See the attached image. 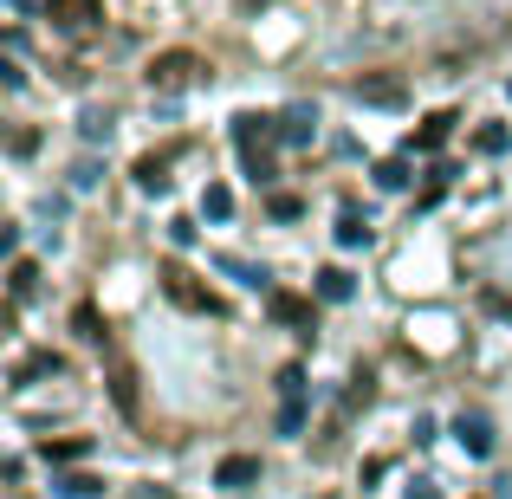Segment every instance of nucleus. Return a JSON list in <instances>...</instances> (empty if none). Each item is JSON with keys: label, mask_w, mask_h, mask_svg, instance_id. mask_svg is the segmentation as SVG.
<instances>
[{"label": "nucleus", "mask_w": 512, "mask_h": 499, "mask_svg": "<svg viewBox=\"0 0 512 499\" xmlns=\"http://www.w3.org/2000/svg\"><path fill=\"white\" fill-rule=\"evenodd\" d=\"M163 292H169L175 305H182V312H208V318H221V299H214V292L201 286V279L188 273L182 260H169V266H163Z\"/></svg>", "instance_id": "nucleus-1"}, {"label": "nucleus", "mask_w": 512, "mask_h": 499, "mask_svg": "<svg viewBox=\"0 0 512 499\" xmlns=\"http://www.w3.org/2000/svg\"><path fill=\"white\" fill-rule=\"evenodd\" d=\"M195 72H201V59H195V52H182V46H175V52H156V59L143 65V78H150V91H182V85H188Z\"/></svg>", "instance_id": "nucleus-2"}, {"label": "nucleus", "mask_w": 512, "mask_h": 499, "mask_svg": "<svg viewBox=\"0 0 512 499\" xmlns=\"http://www.w3.org/2000/svg\"><path fill=\"white\" fill-rule=\"evenodd\" d=\"M46 20L65 26V33H85V26L104 20V0H46Z\"/></svg>", "instance_id": "nucleus-3"}, {"label": "nucleus", "mask_w": 512, "mask_h": 499, "mask_svg": "<svg viewBox=\"0 0 512 499\" xmlns=\"http://www.w3.org/2000/svg\"><path fill=\"white\" fill-rule=\"evenodd\" d=\"M454 441H461L474 461H487V454H493V422L480 409H461V415H454Z\"/></svg>", "instance_id": "nucleus-4"}, {"label": "nucleus", "mask_w": 512, "mask_h": 499, "mask_svg": "<svg viewBox=\"0 0 512 499\" xmlns=\"http://www.w3.org/2000/svg\"><path fill=\"white\" fill-rule=\"evenodd\" d=\"M273 137H279V117H260V111H240V117H234V143H240V156L266 150Z\"/></svg>", "instance_id": "nucleus-5"}, {"label": "nucleus", "mask_w": 512, "mask_h": 499, "mask_svg": "<svg viewBox=\"0 0 512 499\" xmlns=\"http://www.w3.org/2000/svg\"><path fill=\"white\" fill-rule=\"evenodd\" d=\"M454 124H461V117H454V111H428V117H422V130H415V137H409V156H435L441 143L454 137Z\"/></svg>", "instance_id": "nucleus-6"}, {"label": "nucleus", "mask_w": 512, "mask_h": 499, "mask_svg": "<svg viewBox=\"0 0 512 499\" xmlns=\"http://www.w3.org/2000/svg\"><path fill=\"white\" fill-rule=\"evenodd\" d=\"M85 454H91V435H59V441H39V461H46L52 467V474H59V467H65V474H72V461H85Z\"/></svg>", "instance_id": "nucleus-7"}, {"label": "nucleus", "mask_w": 512, "mask_h": 499, "mask_svg": "<svg viewBox=\"0 0 512 499\" xmlns=\"http://www.w3.org/2000/svg\"><path fill=\"white\" fill-rule=\"evenodd\" d=\"M253 480H260V454H227L214 467V487H227V493H247Z\"/></svg>", "instance_id": "nucleus-8"}, {"label": "nucleus", "mask_w": 512, "mask_h": 499, "mask_svg": "<svg viewBox=\"0 0 512 499\" xmlns=\"http://www.w3.org/2000/svg\"><path fill=\"white\" fill-rule=\"evenodd\" d=\"M266 312H273V325H305V331H312V299H299V292H266Z\"/></svg>", "instance_id": "nucleus-9"}, {"label": "nucleus", "mask_w": 512, "mask_h": 499, "mask_svg": "<svg viewBox=\"0 0 512 499\" xmlns=\"http://www.w3.org/2000/svg\"><path fill=\"white\" fill-rule=\"evenodd\" d=\"M357 104H383V111H396L402 98H409V85H402V78H357Z\"/></svg>", "instance_id": "nucleus-10"}, {"label": "nucleus", "mask_w": 512, "mask_h": 499, "mask_svg": "<svg viewBox=\"0 0 512 499\" xmlns=\"http://www.w3.org/2000/svg\"><path fill=\"white\" fill-rule=\"evenodd\" d=\"M169 163H175V150H150V156H137V188H150V195H169Z\"/></svg>", "instance_id": "nucleus-11"}, {"label": "nucleus", "mask_w": 512, "mask_h": 499, "mask_svg": "<svg viewBox=\"0 0 512 499\" xmlns=\"http://www.w3.org/2000/svg\"><path fill=\"white\" fill-rule=\"evenodd\" d=\"M318 137V104H292L279 117V143H312Z\"/></svg>", "instance_id": "nucleus-12"}, {"label": "nucleus", "mask_w": 512, "mask_h": 499, "mask_svg": "<svg viewBox=\"0 0 512 499\" xmlns=\"http://www.w3.org/2000/svg\"><path fill=\"white\" fill-rule=\"evenodd\" d=\"M59 370H65V357H59V350H33V357H20V363H13V389L39 383V376H59Z\"/></svg>", "instance_id": "nucleus-13"}, {"label": "nucleus", "mask_w": 512, "mask_h": 499, "mask_svg": "<svg viewBox=\"0 0 512 499\" xmlns=\"http://www.w3.org/2000/svg\"><path fill=\"white\" fill-rule=\"evenodd\" d=\"M52 493H59V499H98L104 480H98V474H78V467H72V474H52Z\"/></svg>", "instance_id": "nucleus-14"}, {"label": "nucleus", "mask_w": 512, "mask_h": 499, "mask_svg": "<svg viewBox=\"0 0 512 499\" xmlns=\"http://www.w3.org/2000/svg\"><path fill=\"white\" fill-rule=\"evenodd\" d=\"M33 286H39V266H33V260H13V266H7V299L26 305V299H33Z\"/></svg>", "instance_id": "nucleus-15"}, {"label": "nucleus", "mask_w": 512, "mask_h": 499, "mask_svg": "<svg viewBox=\"0 0 512 499\" xmlns=\"http://www.w3.org/2000/svg\"><path fill=\"white\" fill-rule=\"evenodd\" d=\"M350 292H357V279H350L344 266H325V273H318V299H325V305H344Z\"/></svg>", "instance_id": "nucleus-16"}, {"label": "nucleus", "mask_w": 512, "mask_h": 499, "mask_svg": "<svg viewBox=\"0 0 512 499\" xmlns=\"http://www.w3.org/2000/svg\"><path fill=\"white\" fill-rule=\"evenodd\" d=\"M111 396H117L124 415H137V363H117L111 370Z\"/></svg>", "instance_id": "nucleus-17"}, {"label": "nucleus", "mask_w": 512, "mask_h": 499, "mask_svg": "<svg viewBox=\"0 0 512 499\" xmlns=\"http://www.w3.org/2000/svg\"><path fill=\"white\" fill-rule=\"evenodd\" d=\"M72 331L85 337V344H104V337H111V325H104L98 305H78V312H72Z\"/></svg>", "instance_id": "nucleus-18"}, {"label": "nucleus", "mask_w": 512, "mask_h": 499, "mask_svg": "<svg viewBox=\"0 0 512 499\" xmlns=\"http://www.w3.org/2000/svg\"><path fill=\"white\" fill-rule=\"evenodd\" d=\"M201 214H208V221H227V214H234V188L208 182V188H201Z\"/></svg>", "instance_id": "nucleus-19"}, {"label": "nucleus", "mask_w": 512, "mask_h": 499, "mask_svg": "<svg viewBox=\"0 0 512 499\" xmlns=\"http://www.w3.org/2000/svg\"><path fill=\"white\" fill-rule=\"evenodd\" d=\"M338 247H370V221H363L357 208L338 214Z\"/></svg>", "instance_id": "nucleus-20"}, {"label": "nucleus", "mask_w": 512, "mask_h": 499, "mask_svg": "<svg viewBox=\"0 0 512 499\" xmlns=\"http://www.w3.org/2000/svg\"><path fill=\"white\" fill-rule=\"evenodd\" d=\"M214 266H221V273H234L240 286H266V279H273V273H266V266H247V260H234V253H221V260H214ZM266 292H273V286H266Z\"/></svg>", "instance_id": "nucleus-21"}, {"label": "nucleus", "mask_w": 512, "mask_h": 499, "mask_svg": "<svg viewBox=\"0 0 512 499\" xmlns=\"http://www.w3.org/2000/svg\"><path fill=\"white\" fill-rule=\"evenodd\" d=\"M506 143H512L506 124H480V130H474V150H480V156H506Z\"/></svg>", "instance_id": "nucleus-22"}, {"label": "nucleus", "mask_w": 512, "mask_h": 499, "mask_svg": "<svg viewBox=\"0 0 512 499\" xmlns=\"http://www.w3.org/2000/svg\"><path fill=\"white\" fill-rule=\"evenodd\" d=\"M266 214H273V221H299V214H305V201L292 195V188H273V195H266Z\"/></svg>", "instance_id": "nucleus-23"}, {"label": "nucleus", "mask_w": 512, "mask_h": 499, "mask_svg": "<svg viewBox=\"0 0 512 499\" xmlns=\"http://www.w3.org/2000/svg\"><path fill=\"white\" fill-rule=\"evenodd\" d=\"M370 396H376V383H370V376H350V389H344V409H338V428H344V415H357Z\"/></svg>", "instance_id": "nucleus-24"}, {"label": "nucleus", "mask_w": 512, "mask_h": 499, "mask_svg": "<svg viewBox=\"0 0 512 499\" xmlns=\"http://www.w3.org/2000/svg\"><path fill=\"white\" fill-rule=\"evenodd\" d=\"M376 182L383 188H409L415 175H409V156H389V163H376Z\"/></svg>", "instance_id": "nucleus-25"}, {"label": "nucleus", "mask_w": 512, "mask_h": 499, "mask_svg": "<svg viewBox=\"0 0 512 499\" xmlns=\"http://www.w3.org/2000/svg\"><path fill=\"white\" fill-rule=\"evenodd\" d=\"M240 163H247V175H253V182H273V156H266V150H253V156H240Z\"/></svg>", "instance_id": "nucleus-26"}, {"label": "nucleus", "mask_w": 512, "mask_h": 499, "mask_svg": "<svg viewBox=\"0 0 512 499\" xmlns=\"http://www.w3.org/2000/svg\"><path fill=\"white\" fill-rule=\"evenodd\" d=\"M305 428V402H286V409H279V435H299Z\"/></svg>", "instance_id": "nucleus-27"}, {"label": "nucleus", "mask_w": 512, "mask_h": 499, "mask_svg": "<svg viewBox=\"0 0 512 499\" xmlns=\"http://www.w3.org/2000/svg\"><path fill=\"white\" fill-rule=\"evenodd\" d=\"M78 130H85V143H98V137H111V117H104V111H85V124H78Z\"/></svg>", "instance_id": "nucleus-28"}, {"label": "nucleus", "mask_w": 512, "mask_h": 499, "mask_svg": "<svg viewBox=\"0 0 512 499\" xmlns=\"http://www.w3.org/2000/svg\"><path fill=\"white\" fill-rule=\"evenodd\" d=\"M169 240H175V247H195V221H188V214H175V221H169Z\"/></svg>", "instance_id": "nucleus-29"}, {"label": "nucleus", "mask_w": 512, "mask_h": 499, "mask_svg": "<svg viewBox=\"0 0 512 499\" xmlns=\"http://www.w3.org/2000/svg\"><path fill=\"white\" fill-rule=\"evenodd\" d=\"M7 150H13V156H33V150H39V130H13Z\"/></svg>", "instance_id": "nucleus-30"}, {"label": "nucleus", "mask_w": 512, "mask_h": 499, "mask_svg": "<svg viewBox=\"0 0 512 499\" xmlns=\"http://www.w3.org/2000/svg\"><path fill=\"white\" fill-rule=\"evenodd\" d=\"M91 182H98V163H91V156H85V163L72 169V188H91Z\"/></svg>", "instance_id": "nucleus-31"}, {"label": "nucleus", "mask_w": 512, "mask_h": 499, "mask_svg": "<svg viewBox=\"0 0 512 499\" xmlns=\"http://www.w3.org/2000/svg\"><path fill=\"white\" fill-rule=\"evenodd\" d=\"M124 499H175V493H169V487H130Z\"/></svg>", "instance_id": "nucleus-32"}, {"label": "nucleus", "mask_w": 512, "mask_h": 499, "mask_svg": "<svg viewBox=\"0 0 512 499\" xmlns=\"http://www.w3.org/2000/svg\"><path fill=\"white\" fill-rule=\"evenodd\" d=\"M409 499H441V493H435V480H415V487H409Z\"/></svg>", "instance_id": "nucleus-33"}, {"label": "nucleus", "mask_w": 512, "mask_h": 499, "mask_svg": "<svg viewBox=\"0 0 512 499\" xmlns=\"http://www.w3.org/2000/svg\"><path fill=\"white\" fill-rule=\"evenodd\" d=\"M506 98H512V78H506Z\"/></svg>", "instance_id": "nucleus-34"}]
</instances>
